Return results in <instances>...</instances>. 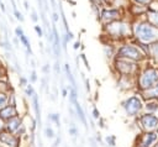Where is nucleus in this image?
Masks as SVG:
<instances>
[{"mask_svg": "<svg viewBox=\"0 0 158 147\" xmlns=\"http://www.w3.org/2000/svg\"><path fill=\"white\" fill-rule=\"evenodd\" d=\"M2 126H3V125H2V121H0V129H2Z\"/></svg>", "mask_w": 158, "mask_h": 147, "instance_id": "obj_37", "label": "nucleus"}, {"mask_svg": "<svg viewBox=\"0 0 158 147\" xmlns=\"http://www.w3.org/2000/svg\"><path fill=\"white\" fill-rule=\"evenodd\" d=\"M133 3H136L137 5H148L151 3V0H132Z\"/></svg>", "mask_w": 158, "mask_h": 147, "instance_id": "obj_17", "label": "nucleus"}, {"mask_svg": "<svg viewBox=\"0 0 158 147\" xmlns=\"http://www.w3.org/2000/svg\"><path fill=\"white\" fill-rule=\"evenodd\" d=\"M26 94H27V95H30V96H32V95H33V89H32V87H31V85H29V87H27V89H26Z\"/></svg>", "mask_w": 158, "mask_h": 147, "instance_id": "obj_26", "label": "nucleus"}, {"mask_svg": "<svg viewBox=\"0 0 158 147\" xmlns=\"http://www.w3.org/2000/svg\"><path fill=\"white\" fill-rule=\"evenodd\" d=\"M120 15H121V13H120L119 9H105L100 14L101 19L105 22H113L115 20H119L120 19Z\"/></svg>", "mask_w": 158, "mask_h": 147, "instance_id": "obj_5", "label": "nucleus"}, {"mask_svg": "<svg viewBox=\"0 0 158 147\" xmlns=\"http://www.w3.org/2000/svg\"><path fill=\"white\" fill-rule=\"evenodd\" d=\"M52 19H53V22H57V21H58V19H60V17H58V14H57L56 11H55L53 14H52Z\"/></svg>", "mask_w": 158, "mask_h": 147, "instance_id": "obj_27", "label": "nucleus"}, {"mask_svg": "<svg viewBox=\"0 0 158 147\" xmlns=\"http://www.w3.org/2000/svg\"><path fill=\"white\" fill-rule=\"evenodd\" d=\"M125 109H126L129 115H135L141 109V102L137 99L136 96H132V98H130V99L126 102Z\"/></svg>", "mask_w": 158, "mask_h": 147, "instance_id": "obj_6", "label": "nucleus"}, {"mask_svg": "<svg viewBox=\"0 0 158 147\" xmlns=\"http://www.w3.org/2000/svg\"><path fill=\"white\" fill-rule=\"evenodd\" d=\"M148 95L147 96H158V84H156V87H154V89L152 90V91H149V93H147Z\"/></svg>", "mask_w": 158, "mask_h": 147, "instance_id": "obj_18", "label": "nucleus"}, {"mask_svg": "<svg viewBox=\"0 0 158 147\" xmlns=\"http://www.w3.org/2000/svg\"><path fill=\"white\" fill-rule=\"evenodd\" d=\"M93 115H94V118H95V119H98V118H99V111H98L96 109H94V111H93Z\"/></svg>", "mask_w": 158, "mask_h": 147, "instance_id": "obj_29", "label": "nucleus"}, {"mask_svg": "<svg viewBox=\"0 0 158 147\" xmlns=\"http://www.w3.org/2000/svg\"><path fill=\"white\" fill-rule=\"evenodd\" d=\"M157 135L156 133H147L145 136V140L142 141V147H149L153 141H156Z\"/></svg>", "mask_w": 158, "mask_h": 147, "instance_id": "obj_9", "label": "nucleus"}, {"mask_svg": "<svg viewBox=\"0 0 158 147\" xmlns=\"http://www.w3.org/2000/svg\"><path fill=\"white\" fill-rule=\"evenodd\" d=\"M69 133L75 135V133H77V130H75V129H71V130H69Z\"/></svg>", "mask_w": 158, "mask_h": 147, "instance_id": "obj_34", "label": "nucleus"}, {"mask_svg": "<svg viewBox=\"0 0 158 147\" xmlns=\"http://www.w3.org/2000/svg\"><path fill=\"white\" fill-rule=\"evenodd\" d=\"M158 109V104H154V103H151L147 105V110H156Z\"/></svg>", "mask_w": 158, "mask_h": 147, "instance_id": "obj_23", "label": "nucleus"}, {"mask_svg": "<svg viewBox=\"0 0 158 147\" xmlns=\"http://www.w3.org/2000/svg\"><path fill=\"white\" fill-rule=\"evenodd\" d=\"M74 103V105H75V108H77V113H78V115H79V118L82 119V121L85 124V118H84V113H83V110H82V108H80V105L77 103V102H73Z\"/></svg>", "mask_w": 158, "mask_h": 147, "instance_id": "obj_13", "label": "nucleus"}, {"mask_svg": "<svg viewBox=\"0 0 158 147\" xmlns=\"http://www.w3.org/2000/svg\"><path fill=\"white\" fill-rule=\"evenodd\" d=\"M0 140L5 143H8V145H15V140L10 135H6V133H3L2 136H0Z\"/></svg>", "mask_w": 158, "mask_h": 147, "instance_id": "obj_11", "label": "nucleus"}, {"mask_svg": "<svg viewBox=\"0 0 158 147\" xmlns=\"http://www.w3.org/2000/svg\"><path fill=\"white\" fill-rule=\"evenodd\" d=\"M15 114V110H14V108H10V106H8L6 109H4L2 113H0V116L2 118H10V116H13Z\"/></svg>", "mask_w": 158, "mask_h": 147, "instance_id": "obj_10", "label": "nucleus"}, {"mask_svg": "<svg viewBox=\"0 0 158 147\" xmlns=\"http://www.w3.org/2000/svg\"><path fill=\"white\" fill-rule=\"evenodd\" d=\"M36 79H37V77H36V73H35V72H32V75H31V80H32V82H35Z\"/></svg>", "mask_w": 158, "mask_h": 147, "instance_id": "obj_31", "label": "nucleus"}, {"mask_svg": "<svg viewBox=\"0 0 158 147\" xmlns=\"http://www.w3.org/2000/svg\"><path fill=\"white\" fill-rule=\"evenodd\" d=\"M119 56L120 57H126V58H132V60H140L142 53L137 50L136 47L126 44L119 50Z\"/></svg>", "mask_w": 158, "mask_h": 147, "instance_id": "obj_3", "label": "nucleus"}, {"mask_svg": "<svg viewBox=\"0 0 158 147\" xmlns=\"http://www.w3.org/2000/svg\"><path fill=\"white\" fill-rule=\"evenodd\" d=\"M19 125H20L19 119H13V120L9 122V130H10V131H15V130L19 127Z\"/></svg>", "mask_w": 158, "mask_h": 147, "instance_id": "obj_12", "label": "nucleus"}, {"mask_svg": "<svg viewBox=\"0 0 158 147\" xmlns=\"http://www.w3.org/2000/svg\"><path fill=\"white\" fill-rule=\"evenodd\" d=\"M73 47H74V50H78V48L80 47V42H79V41H77V42L74 43V46H73Z\"/></svg>", "mask_w": 158, "mask_h": 147, "instance_id": "obj_30", "label": "nucleus"}, {"mask_svg": "<svg viewBox=\"0 0 158 147\" xmlns=\"http://www.w3.org/2000/svg\"><path fill=\"white\" fill-rule=\"evenodd\" d=\"M49 118H51L52 120H55V121H57V122H58V116H57V114H52Z\"/></svg>", "mask_w": 158, "mask_h": 147, "instance_id": "obj_28", "label": "nucleus"}, {"mask_svg": "<svg viewBox=\"0 0 158 147\" xmlns=\"http://www.w3.org/2000/svg\"><path fill=\"white\" fill-rule=\"evenodd\" d=\"M15 32H16V36H17V37L20 38V41L22 42V44L26 47L27 52L31 55V53H32V51H31V44H30V42H29L27 37L25 36V33H24V30H22L21 27H16V29H15Z\"/></svg>", "mask_w": 158, "mask_h": 147, "instance_id": "obj_7", "label": "nucleus"}, {"mask_svg": "<svg viewBox=\"0 0 158 147\" xmlns=\"http://www.w3.org/2000/svg\"><path fill=\"white\" fill-rule=\"evenodd\" d=\"M158 80V72L156 69H148L145 72V74L141 78V85L142 87H152L153 83Z\"/></svg>", "mask_w": 158, "mask_h": 147, "instance_id": "obj_4", "label": "nucleus"}, {"mask_svg": "<svg viewBox=\"0 0 158 147\" xmlns=\"http://www.w3.org/2000/svg\"><path fill=\"white\" fill-rule=\"evenodd\" d=\"M66 72H67V75H68V78L71 79V82H72V84H73V85H75V82H74V79H73V75H72V72H71V68H69V64H66Z\"/></svg>", "mask_w": 158, "mask_h": 147, "instance_id": "obj_14", "label": "nucleus"}, {"mask_svg": "<svg viewBox=\"0 0 158 147\" xmlns=\"http://www.w3.org/2000/svg\"><path fill=\"white\" fill-rule=\"evenodd\" d=\"M5 103H6V96L5 95H0V106L5 105Z\"/></svg>", "mask_w": 158, "mask_h": 147, "instance_id": "obj_24", "label": "nucleus"}, {"mask_svg": "<svg viewBox=\"0 0 158 147\" xmlns=\"http://www.w3.org/2000/svg\"><path fill=\"white\" fill-rule=\"evenodd\" d=\"M35 31L37 32V35H38L40 37H42V36H43V32H42V29H41V26L36 25V26H35Z\"/></svg>", "mask_w": 158, "mask_h": 147, "instance_id": "obj_22", "label": "nucleus"}, {"mask_svg": "<svg viewBox=\"0 0 158 147\" xmlns=\"http://www.w3.org/2000/svg\"><path fill=\"white\" fill-rule=\"evenodd\" d=\"M108 32L115 37H121V36H125L129 33V25L122 22V21H119V20H115L113 22H109L108 24Z\"/></svg>", "mask_w": 158, "mask_h": 147, "instance_id": "obj_2", "label": "nucleus"}, {"mask_svg": "<svg viewBox=\"0 0 158 147\" xmlns=\"http://www.w3.org/2000/svg\"><path fill=\"white\" fill-rule=\"evenodd\" d=\"M43 72H48V64H46V66L43 67Z\"/></svg>", "mask_w": 158, "mask_h": 147, "instance_id": "obj_35", "label": "nucleus"}, {"mask_svg": "<svg viewBox=\"0 0 158 147\" xmlns=\"http://www.w3.org/2000/svg\"><path fill=\"white\" fill-rule=\"evenodd\" d=\"M149 19H151V21H152V22H153L156 26H158V13H156V14H152Z\"/></svg>", "mask_w": 158, "mask_h": 147, "instance_id": "obj_19", "label": "nucleus"}, {"mask_svg": "<svg viewBox=\"0 0 158 147\" xmlns=\"http://www.w3.org/2000/svg\"><path fill=\"white\" fill-rule=\"evenodd\" d=\"M106 142H108L110 146H114V145H115V137H114V136H108V137H106Z\"/></svg>", "mask_w": 158, "mask_h": 147, "instance_id": "obj_21", "label": "nucleus"}, {"mask_svg": "<svg viewBox=\"0 0 158 147\" xmlns=\"http://www.w3.org/2000/svg\"><path fill=\"white\" fill-rule=\"evenodd\" d=\"M33 105H35V110L37 114V118L40 119V109H38V102H37V96L33 94Z\"/></svg>", "mask_w": 158, "mask_h": 147, "instance_id": "obj_15", "label": "nucleus"}, {"mask_svg": "<svg viewBox=\"0 0 158 147\" xmlns=\"http://www.w3.org/2000/svg\"><path fill=\"white\" fill-rule=\"evenodd\" d=\"M14 15H15V17H16L19 21H21V22L25 20V19H24V15H22L17 9H14Z\"/></svg>", "mask_w": 158, "mask_h": 147, "instance_id": "obj_16", "label": "nucleus"}, {"mask_svg": "<svg viewBox=\"0 0 158 147\" xmlns=\"http://www.w3.org/2000/svg\"><path fill=\"white\" fill-rule=\"evenodd\" d=\"M44 132H46V136H47V137H49V138L55 137V132H53V130H52V129H49V127H47Z\"/></svg>", "mask_w": 158, "mask_h": 147, "instance_id": "obj_20", "label": "nucleus"}, {"mask_svg": "<svg viewBox=\"0 0 158 147\" xmlns=\"http://www.w3.org/2000/svg\"><path fill=\"white\" fill-rule=\"evenodd\" d=\"M31 20H32L33 22H36V21L38 20V17H37V14H36V11H35V10H32V13H31Z\"/></svg>", "mask_w": 158, "mask_h": 147, "instance_id": "obj_25", "label": "nucleus"}, {"mask_svg": "<svg viewBox=\"0 0 158 147\" xmlns=\"http://www.w3.org/2000/svg\"><path fill=\"white\" fill-rule=\"evenodd\" d=\"M62 94H63V96H66V95H67V90H63Z\"/></svg>", "mask_w": 158, "mask_h": 147, "instance_id": "obj_36", "label": "nucleus"}, {"mask_svg": "<svg viewBox=\"0 0 158 147\" xmlns=\"http://www.w3.org/2000/svg\"><path fill=\"white\" fill-rule=\"evenodd\" d=\"M0 8H2V10L5 13V10H6V9H5V5H4V3H3V2H0Z\"/></svg>", "mask_w": 158, "mask_h": 147, "instance_id": "obj_32", "label": "nucleus"}, {"mask_svg": "<svg viewBox=\"0 0 158 147\" xmlns=\"http://www.w3.org/2000/svg\"><path fill=\"white\" fill-rule=\"evenodd\" d=\"M135 35L142 42H151L157 38V31L153 25L147 22H141L135 26Z\"/></svg>", "mask_w": 158, "mask_h": 147, "instance_id": "obj_1", "label": "nucleus"}, {"mask_svg": "<svg viewBox=\"0 0 158 147\" xmlns=\"http://www.w3.org/2000/svg\"><path fill=\"white\" fill-rule=\"evenodd\" d=\"M24 5H25V9H26V10H29V8H30V6H29V2H27V0H25V2H24Z\"/></svg>", "mask_w": 158, "mask_h": 147, "instance_id": "obj_33", "label": "nucleus"}, {"mask_svg": "<svg viewBox=\"0 0 158 147\" xmlns=\"http://www.w3.org/2000/svg\"><path fill=\"white\" fill-rule=\"evenodd\" d=\"M142 124L147 129H154L158 125V119L153 115H145L142 118Z\"/></svg>", "mask_w": 158, "mask_h": 147, "instance_id": "obj_8", "label": "nucleus"}]
</instances>
